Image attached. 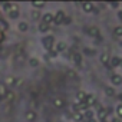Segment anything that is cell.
<instances>
[{
	"label": "cell",
	"mask_w": 122,
	"mask_h": 122,
	"mask_svg": "<svg viewBox=\"0 0 122 122\" xmlns=\"http://www.w3.org/2000/svg\"><path fill=\"white\" fill-rule=\"evenodd\" d=\"M26 119H27L29 122L36 121V112H35V111H27V112H26Z\"/></svg>",
	"instance_id": "10"
},
{
	"label": "cell",
	"mask_w": 122,
	"mask_h": 122,
	"mask_svg": "<svg viewBox=\"0 0 122 122\" xmlns=\"http://www.w3.org/2000/svg\"><path fill=\"white\" fill-rule=\"evenodd\" d=\"M72 60H73L76 65H81V63H82V55H79V53H72Z\"/></svg>",
	"instance_id": "12"
},
{
	"label": "cell",
	"mask_w": 122,
	"mask_h": 122,
	"mask_svg": "<svg viewBox=\"0 0 122 122\" xmlns=\"http://www.w3.org/2000/svg\"><path fill=\"white\" fill-rule=\"evenodd\" d=\"M45 2H32V6L33 7H36V9H42V7H45Z\"/></svg>",
	"instance_id": "24"
},
{
	"label": "cell",
	"mask_w": 122,
	"mask_h": 122,
	"mask_svg": "<svg viewBox=\"0 0 122 122\" xmlns=\"http://www.w3.org/2000/svg\"><path fill=\"white\" fill-rule=\"evenodd\" d=\"M65 17H66V16H65V12H63V10H57L56 15L53 16V23H55V25H62V22H63Z\"/></svg>",
	"instance_id": "2"
},
{
	"label": "cell",
	"mask_w": 122,
	"mask_h": 122,
	"mask_svg": "<svg viewBox=\"0 0 122 122\" xmlns=\"http://www.w3.org/2000/svg\"><path fill=\"white\" fill-rule=\"evenodd\" d=\"M88 122H96V121H95V119H91V121H88Z\"/></svg>",
	"instance_id": "35"
},
{
	"label": "cell",
	"mask_w": 122,
	"mask_h": 122,
	"mask_svg": "<svg viewBox=\"0 0 122 122\" xmlns=\"http://www.w3.org/2000/svg\"><path fill=\"white\" fill-rule=\"evenodd\" d=\"M109 60H111V57H109L108 53H103V55L101 56V62H102L103 65H108V63H109Z\"/></svg>",
	"instance_id": "17"
},
{
	"label": "cell",
	"mask_w": 122,
	"mask_h": 122,
	"mask_svg": "<svg viewBox=\"0 0 122 122\" xmlns=\"http://www.w3.org/2000/svg\"><path fill=\"white\" fill-rule=\"evenodd\" d=\"M102 122H106V121H105V119H103V121H102Z\"/></svg>",
	"instance_id": "38"
},
{
	"label": "cell",
	"mask_w": 122,
	"mask_h": 122,
	"mask_svg": "<svg viewBox=\"0 0 122 122\" xmlns=\"http://www.w3.org/2000/svg\"><path fill=\"white\" fill-rule=\"evenodd\" d=\"M111 65L113 66V68H116V66H119L121 65V57H118V56H113V57H111Z\"/></svg>",
	"instance_id": "13"
},
{
	"label": "cell",
	"mask_w": 122,
	"mask_h": 122,
	"mask_svg": "<svg viewBox=\"0 0 122 122\" xmlns=\"http://www.w3.org/2000/svg\"><path fill=\"white\" fill-rule=\"evenodd\" d=\"M53 106L57 108V109H62V108H65V101L62 98H55L53 99Z\"/></svg>",
	"instance_id": "4"
},
{
	"label": "cell",
	"mask_w": 122,
	"mask_h": 122,
	"mask_svg": "<svg viewBox=\"0 0 122 122\" xmlns=\"http://www.w3.org/2000/svg\"><path fill=\"white\" fill-rule=\"evenodd\" d=\"M42 23H46V25L50 26V23H53V16H52L50 13L43 15V17H42Z\"/></svg>",
	"instance_id": "5"
},
{
	"label": "cell",
	"mask_w": 122,
	"mask_h": 122,
	"mask_svg": "<svg viewBox=\"0 0 122 122\" xmlns=\"http://www.w3.org/2000/svg\"><path fill=\"white\" fill-rule=\"evenodd\" d=\"M49 56H50V57H56V56H57V52L55 50V47L49 50Z\"/></svg>",
	"instance_id": "31"
},
{
	"label": "cell",
	"mask_w": 122,
	"mask_h": 122,
	"mask_svg": "<svg viewBox=\"0 0 122 122\" xmlns=\"http://www.w3.org/2000/svg\"><path fill=\"white\" fill-rule=\"evenodd\" d=\"M39 30H40L42 33L47 32V30H49V25H46V23H40V25H39Z\"/></svg>",
	"instance_id": "26"
},
{
	"label": "cell",
	"mask_w": 122,
	"mask_h": 122,
	"mask_svg": "<svg viewBox=\"0 0 122 122\" xmlns=\"http://www.w3.org/2000/svg\"><path fill=\"white\" fill-rule=\"evenodd\" d=\"M42 43H43V47L49 52L50 49L55 47V37L53 36H46V37L42 39Z\"/></svg>",
	"instance_id": "1"
},
{
	"label": "cell",
	"mask_w": 122,
	"mask_h": 122,
	"mask_svg": "<svg viewBox=\"0 0 122 122\" xmlns=\"http://www.w3.org/2000/svg\"><path fill=\"white\" fill-rule=\"evenodd\" d=\"M7 93V89H6V85L5 83H0V98H5V95Z\"/></svg>",
	"instance_id": "20"
},
{
	"label": "cell",
	"mask_w": 122,
	"mask_h": 122,
	"mask_svg": "<svg viewBox=\"0 0 122 122\" xmlns=\"http://www.w3.org/2000/svg\"><path fill=\"white\" fill-rule=\"evenodd\" d=\"M111 82H112L113 85H121V83H122V76H119V75H112V76H111Z\"/></svg>",
	"instance_id": "11"
},
{
	"label": "cell",
	"mask_w": 122,
	"mask_h": 122,
	"mask_svg": "<svg viewBox=\"0 0 122 122\" xmlns=\"http://www.w3.org/2000/svg\"><path fill=\"white\" fill-rule=\"evenodd\" d=\"M106 113H108V111L106 109H103V108H99V111H98V116L103 121L105 119V116H106Z\"/></svg>",
	"instance_id": "19"
},
{
	"label": "cell",
	"mask_w": 122,
	"mask_h": 122,
	"mask_svg": "<svg viewBox=\"0 0 122 122\" xmlns=\"http://www.w3.org/2000/svg\"><path fill=\"white\" fill-rule=\"evenodd\" d=\"M12 6H13V3H9V2H5V3H2V7H3V10L5 12H10L12 10Z\"/></svg>",
	"instance_id": "18"
},
{
	"label": "cell",
	"mask_w": 122,
	"mask_h": 122,
	"mask_svg": "<svg viewBox=\"0 0 122 122\" xmlns=\"http://www.w3.org/2000/svg\"><path fill=\"white\" fill-rule=\"evenodd\" d=\"M32 19H33V20H37V19H40V12H37V10H33V12H32Z\"/></svg>",
	"instance_id": "28"
},
{
	"label": "cell",
	"mask_w": 122,
	"mask_h": 122,
	"mask_svg": "<svg viewBox=\"0 0 122 122\" xmlns=\"http://www.w3.org/2000/svg\"><path fill=\"white\" fill-rule=\"evenodd\" d=\"M112 122H121V119H119V118H113V121H112Z\"/></svg>",
	"instance_id": "34"
},
{
	"label": "cell",
	"mask_w": 122,
	"mask_h": 122,
	"mask_svg": "<svg viewBox=\"0 0 122 122\" xmlns=\"http://www.w3.org/2000/svg\"><path fill=\"white\" fill-rule=\"evenodd\" d=\"M82 7H83V12H86V13H91L93 10V5L92 3H82Z\"/></svg>",
	"instance_id": "15"
},
{
	"label": "cell",
	"mask_w": 122,
	"mask_h": 122,
	"mask_svg": "<svg viewBox=\"0 0 122 122\" xmlns=\"http://www.w3.org/2000/svg\"><path fill=\"white\" fill-rule=\"evenodd\" d=\"M69 23H71V17H65L62 22V25H69Z\"/></svg>",
	"instance_id": "32"
},
{
	"label": "cell",
	"mask_w": 122,
	"mask_h": 122,
	"mask_svg": "<svg viewBox=\"0 0 122 122\" xmlns=\"http://www.w3.org/2000/svg\"><path fill=\"white\" fill-rule=\"evenodd\" d=\"M116 115H118L119 118H122V103H119V105L116 106Z\"/></svg>",
	"instance_id": "30"
},
{
	"label": "cell",
	"mask_w": 122,
	"mask_h": 122,
	"mask_svg": "<svg viewBox=\"0 0 122 122\" xmlns=\"http://www.w3.org/2000/svg\"><path fill=\"white\" fill-rule=\"evenodd\" d=\"M121 65H122V59H121Z\"/></svg>",
	"instance_id": "37"
},
{
	"label": "cell",
	"mask_w": 122,
	"mask_h": 122,
	"mask_svg": "<svg viewBox=\"0 0 122 122\" xmlns=\"http://www.w3.org/2000/svg\"><path fill=\"white\" fill-rule=\"evenodd\" d=\"M86 96H88V95H86V93H85L83 91H79V92L76 93V99H78L79 102H85V99H86Z\"/></svg>",
	"instance_id": "16"
},
{
	"label": "cell",
	"mask_w": 122,
	"mask_h": 122,
	"mask_svg": "<svg viewBox=\"0 0 122 122\" xmlns=\"http://www.w3.org/2000/svg\"><path fill=\"white\" fill-rule=\"evenodd\" d=\"M16 79H17V78H15V76H7V78L5 79V85H6V86H15V85H16Z\"/></svg>",
	"instance_id": "6"
},
{
	"label": "cell",
	"mask_w": 122,
	"mask_h": 122,
	"mask_svg": "<svg viewBox=\"0 0 122 122\" xmlns=\"http://www.w3.org/2000/svg\"><path fill=\"white\" fill-rule=\"evenodd\" d=\"M55 50L59 53V52H65L66 50V43L65 42H59L57 45H55Z\"/></svg>",
	"instance_id": "7"
},
{
	"label": "cell",
	"mask_w": 122,
	"mask_h": 122,
	"mask_svg": "<svg viewBox=\"0 0 122 122\" xmlns=\"http://www.w3.org/2000/svg\"><path fill=\"white\" fill-rule=\"evenodd\" d=\"M3 99H5V102H6V103H10V102L15 99V92H12V91H7V93L5 95V98H3Z\"/></svg>",
	"instance_id": "8"
},
{
	"label": "cell",
	"mask_w": 122,
	"mask_h": 122,
	"mask_svg": "<svg viewBox=\"0 0 122 122\" xmlns=\"http://www.w3.org/2000/svg\"><path fill=\"white\" fill-rule=\"evenodd\" d=\"M86 121H91L92 119V116H93V112H91V111H86V112H83V115H82Z\"/></svg>",
	"instance_id": "27"
},
{
	"label": "cell",
	"mask_w": 122,
	"mask_h": 122,
	"mask_svg": "<svg viewBox=\"0 0 122 122\" xmlns=\"http://www.w3.org/2000/svg\"><path fill=\"white\" fill-rule=\"evenodd\" d=\"M72 118H73V119H75V121H78V122H79V121H82V119H83V116H82V113H79V112H75V113H73V116H72Z\"/></svg>",
	"instance_id": "29"
},
{
	"label": "cell",
	"mask_w": 122,
	"mask_h": 122,
	"mask_svg": "<svg viewBox=\"0 0 122 122\" xmlns=\"http://www.w3.org/2000/svg\"><path fill=\"white\" fill-rule=\"evenodd\" d=\"M7 15H9V19H13V20H15V19H17V17H19L20 12H19L17 6H16V5H13V6H12V10H10Z\"/></svg>",
	"instance_id": "3"
},
{
	"label": "cell",
	"mask_w": 122,
	"mask_h": 122,
	"mask_svg": "<svg viewBox=\"0 0 122 122\" xmlns=\"http://www.w3.org/2000/svg\"><path fill=\"white\" fill-rule=\"evenodd\" d=\"M85 103H86L88 106H92V105H95V98H93V96H86V99H85Z\"/></svg>",
	"instance_id": "22"
},
{
	"label": "cell",
	"mask_w": 122,
	"mask_h": 122,
	"mask_svg": "<svg viewBox=\"0 0 122 122\" xmlns=\"http://www.w3.org/2000/svg\"><path fill=\"white\" fill-rule=\"evenodd\" d=\"M105 93H106L108 96H115V89L111 88V86H106V88H105Z\"/></svg>",
	"instance_id": "21"
},
{
	"label": "cell",
	"mask_w": 122,
	"mask_h": 122,
	"mask_svg": "<svg viewBox=\"0 0 122 122\" xmlns=\"http://www.w3.org/2000/svg\"><path fill=\"white\" fill-rule=\"evenodd\" d=\"M118 17H119V20L122 22V12H118Z\"/></svg>",
	"instance_id": "33"
},
{
	"label": "cell",
	"mask_w": 122,
	"mask_h": 122,
	"mask_svg": "<svg viewBox=\"0 0 122 122\" xmlns=\"http://www.w3.org/2000/svg\"><path fill=\"white\" fill-rule=\"evenodd\" d=\"M17 29H19V32H27L29 30V23L27 22H20L17 25Z\"/></svg>",
	"instance_id": "9"
},
{
	"label": "cell",
	"mask_w": 122,
	"mask_h": 122,
	"mask_svg": "<svg viewBox=\"0 0 122 122\" xmlns=\"http://www.w3.org/2000/svg\"><path fill=\"white\" fill-rule=\"evenodd\" d=\"M29 65L32 68H36V66H39V60L36 57H32V59H29Z\"/></svg>",
	"instance_id": "23"
},
{
	"label": "cell",
	"mask_w": 122,
	"mask_h": 122,
	"mask_svg": "<svg viewBox=\"0 0 122 122\" xmlns=\"http://www.w3.org/2000/svg\"><path fill=\"white\" fill-rule=\"evenodd\" d=\"M119 99H121V101H122V95H119Z\"/></svg>",
	"instance_id": "36"
},
{
	"label": "cell",
	"mask_w": 122,
	"mask_h": 122,
	"mask_svg": "<svg viewBox=\"0 0 122 122\" xmlns=\"http://www.w3.org/2000/svg\"><path fill=\"white\" fill-rule=\"evenodd\" d=\"M89 35L93 36V37H98V39H99V35H101V33H99V29H98V27L92 26V27L89 29Z\"/></svg>",
	"instance_id": "14"
},
{
	"label": "cell",
	"mask_w": 122,
	"mask_h": 122,
	"mask_svg": "<svg viewBox=\"0 0 122 122\" xmlns=\"http://www.w3.org/2000/svg\"><path fill=\"white\" fill-rule=\"evenodd\" d=\"M113 35L118 36V37H121V36H122V26H116V27L113 29Z\"/></svg>",
	"instance_id": "25"
}]
</instances>
